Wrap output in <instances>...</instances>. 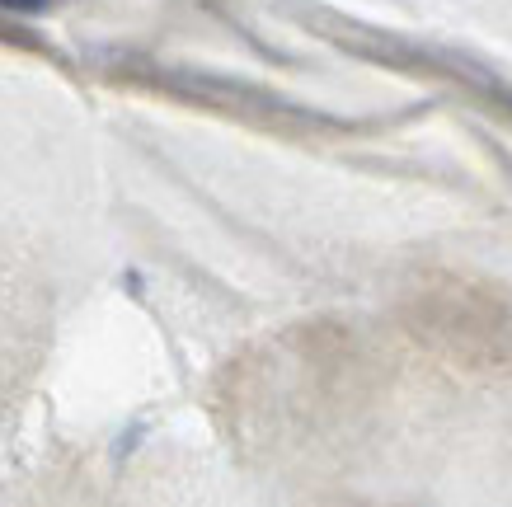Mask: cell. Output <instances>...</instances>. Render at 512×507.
<instances>
[{"label":"cell","mask_w":512,"mask_h":507,"mask_svg":"<svg viewBox=\"0 0 512 507\" xmlns=\"http://www.w3.org/2000/svg\"><path fill=\"white\" fill-rule=\"evenodd\" d=\"M52 0H0V10H19V15H43Z\"/></svg>","instance_id":"7a4b0ae2"},{"label":"cell","mask_w":512,"mask_h":507,"mask_svg":"<svg viewBox=\"0 0 512 507\" xmlns=\"http://www.w3.org/2000/svg\"><path fill=\"white\" fill-rule=\"evenodd\" d=\"M409 334L428 353L461 371H498L512 362V306L508 296L461 273L423 277L404 301Z\"/></svg>","instance_id":"6da1fadb"}]
</instances>
